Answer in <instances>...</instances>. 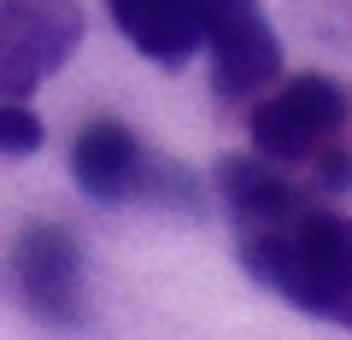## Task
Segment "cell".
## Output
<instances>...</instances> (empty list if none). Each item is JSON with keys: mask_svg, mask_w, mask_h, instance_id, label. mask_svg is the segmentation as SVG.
<instances>
[{"mask_svg": "<svg viewBox=\"0 0 352 340\" xmlns=\"http://www.w3.org/2000/svg\"><path fill=\"white\" fill-rule=\"evenodd\" d=\"M235 240L252 282L323 323L352 328V217L311 200L270 229H241Z\"/></svg>", "mask_w": 352, "mask_h": 340, "instance_id": "obj_1", "label": "cell"}, {"mask_svg": "<svg viewBox=\"0 0 352 340\" xmlns=\"http://www.w3.org/2000/svg\"><path fill=\"white\" fill-rule=\"evenodd\" d=\"M6 282H12L18 305L47 328H82L88 299H82V240L65 223L41 217L24 223L6 252Z\"/></svg>", "mask_w": 352, "mask_h": 340, "instance_id": "obj_2", "label": "cell"}, {"mask_svg": "<svg viewBox=\"0 0 352 340\" xmlns=\"http://www.w3.org/2000/svg\"><path fill=\"white\" fill-rule=\"evenodd\" d=\"M194 30L212 47L217 100H247L282 76V41L258 0H188Z\"/></svg>", "mask_w": 352, "mask_h": 340, "instance_id": "obj_3", "label": "cell"}, {"mask_svg": "<svg viewBox=\"0 0 352 340\" xmlns=\"http://www.w3.org/2000/svg\"><path fill=\"white\" fill-rule=\"evenodd\" d=\"M82 41L76 0H0V100H24Z\"/></svg>", "mask_w": 352, "mask_h": 340, "instance_id": "obj_4", "label": "cell"}, {"mask_svg": "<svg viewBox=\"0 0 352 340\" xmlns=\"http://www.w3.org/2000/svg\"><path fill=\"white\" fill-rule=\"evenodd\" d=\"M346 112H352V100L335 76H317V71L288 76L252 112V152H264L276 164H300L346 129Z\"/></svg>", "mask_w": 352, "mask_h": 340, "instance_id": "obj_5", "label": "cell"}, {"mask_svg": "<svg viewBox=\"0 0 352 340\" xmlns=\"http://www.w3.org/2000/svg\"><path fill=\"white\" fill-rule=\"evenodd\" d=\"M141 170H147V147L135 141V129L118 117H94L76 129L71 147V177L88 200L100 205H124L141 194Z\"/></svg>", "mask_w": 352, "mask_h": 340, "instance_id": "obj_6", "label": "cell"}, {"mask_svg": "<svg viewBox=\"0 0 352 340\" xmlns=\"http://www.w3.org/2000/svg\"><path fill=\"white\" fill-rule=\"evenodd\" d=\"M217 194H223L229 217H235V235L241 229H270L282 217H294L300 205H311V188H300L288 177V164L264 159V152H252V159H241V152L217 159Z\"/></svg>", "mask_w": 352, "mask_h": 340, "instance_id": "obj_7", "label": "cell"}, {"mask_svg": "<svg viewBox=\"0 0 352 340\" xmlns=\"http://www.w3.org/2000/svg\"><path fill=\"white\" fill-rule=\"evenodd\" d=\"M118 18V30L129 36V47H141L153 65H182L200 47L188 0H106Z\"/></svg>", "mask_w": 352, "mask_h": 340, "instance_id": "obj_8", "label": "cell"}, {"mask_svg": "<svg viewBox=\"0 0 352 340\" xmlns=\"http://www.w3.org/2000/svg\"><path fill=\"white\" fill-rule=\"evenodd\" d=\"M135 200H147V205H170V212H194V217H200V182H194L176 159L147 152V170H141V194H135Z\"/></svg>", "mask_w": 352, "mask_h": 340, "instance_id": "obj_9", "label": "cell"}, {"mask_svg": "<svg viewBox=\"0 0 352 340\" xmlns=\"http://www.w3.org/2000/svg\"><path fill=\"white\" fill-rule=\"evenodd\" d=\"M41 141H47V129L24 100H0V152L6 159H30V152H41Z\"/></svg>", "mask_w": 352, "mask_h": 340, "instance_id": "obj_10", "label": "cell"}, {"mask_svg": "<svg viewBox=\"0 0 352 340\" xmlns=\"http://www.w3.org/2000/svg\"><path fill=\"white\" fill-rule=\"evenodd\" d=\"M311 164H317V188H323V194H346L352 188V152L346 147L329 141V147L311 152Z\"/></svg>", "mask_w": 352, "mask_h": 340, "instance_id": "obj_11", "label": "cell"}]
</instances>
